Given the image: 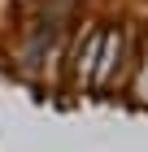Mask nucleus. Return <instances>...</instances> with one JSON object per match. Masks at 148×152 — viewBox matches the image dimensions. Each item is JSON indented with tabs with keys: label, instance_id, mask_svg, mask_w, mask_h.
Returning a JSON list of instances; mask_svg holds the SVG:
<instances>
[{
	"label": "nucleus",
	"instance_id": "2",
	"mask_svg": "<svg viewBox=\"0 0 148 152\" xmlns=\"http://www.w3.org/2000/svg\"><path fill=\"white\" fill-rule=\"evenodd\" d=\"M100 35L105 31H91L87 39H83V52H79V78L91 83V70H96V48H100Z\"/></svg>",
	"mask_w": 148,
	"mask_h": 152
},
{
	"label": "nucleus",
	"instance_id": "3",
	"mask_svg": "<svg viewBox=\"0 0 148 152\" xmlns=\"http://www.w3.org/2000/svg\"><path fill=\"white\" fill-rule=\"evenodd\" d=\"M139 100H148V52H144V70H139Z\"/></svg>",
	"mask_w": 148,
	"mask_h": 152
},
{
	"label": "nucleus",
	"instance_id": "1",
	"mask_svg": "<svg viewBox=\"0 0 148 152\" xmlns=\"http://www.w3.org/2000/svg\"><path fill=\"white\" fill-rule=\"evenodd\" d=\"M122 26H109L100 35V48H96V70H91V83H109L113 78V70H118V61H122Z\"/></svg>",
	"mask_w": 148,
	"mask_h": 152
}]
</instances>
